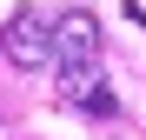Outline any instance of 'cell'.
<instances>
[{
    "mask_svg": "<svg viewBox=\"0 0 146 140\" xmlns=\"http://www.w3.org/2000/svg\"><path fill=\"white\" fill-rule=\"evenodd\" d=\"M53 67H60V93L86 120H113L119 113V93L106 87V67H100V20L86 7L53 20Z\"/></svg>",
    "mask_w": 146,
    "mask_h": 140,
    "instance_id": "1",
    "label": "cell"
},
{
    "mask_svg": "<svg viewBox=\"0 0 146 140\" xmlns=\"http://www.w3.org/2000/svg\"><path fill=\"white\" fill-rule=\"evenodd\" d=\"M0 54L13 67H46L53 60V33H46V13L40 7H20L7 27H0Z\"/></svg>",
    "mask_w": 146,
    "mask_h": 140,
    "instance_id": "2",
    "label": "cell"
}]
</instances>
